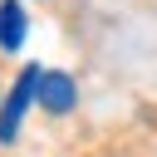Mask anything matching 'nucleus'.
<instances>
[{
  "label": "nucleus",
  "mask_w": 157,
  "mask_h": 157,
  "mask_svg": "<svg viewBox=\"0 0 157 157\" xmlns=\"http://www.w3.org/2000/svg\"><path fill=\"white\" fill-rule=\"evenodd\" d=\"M39 64H29V69H20V78H15V88H10V98H5V108H0V142H15V132H20V118H25V108H29V98L39 93Z\"/></svg>",
  "instance_id": "obj_1"
},
{
  "label": "nucleus",
  "mask_w": 157,
  "mask_h": 157,
  "mask_svg": "<svg viewBox=\"0 0 157 157\" xmlns=\"http://www.w3.org/2000/svg\"><path fill=\"white\" fill-rule=\"evenodd\" d=\"M34 98H39L49 113H69L78 93H74V78H69V74H49V69H44V74H39V93H34Z\"/></svg>",
  "instance_id": "obj_2"
},
{
  "label": "nucleus",
  "mask_w": 157,
  "mask_h": 157,
  "mask_svg": "<svg viewBox=\"0 0 157 157\" xmlns=\"http://www.w3.org/2000/svg\"><path fill=\"white\" fill-rule=\"evenodd\" d=\"M25 44V5L20 0H0V49H20Z\"/></svg>",
  "instance_id": "obj_3"
}]
</instances>
